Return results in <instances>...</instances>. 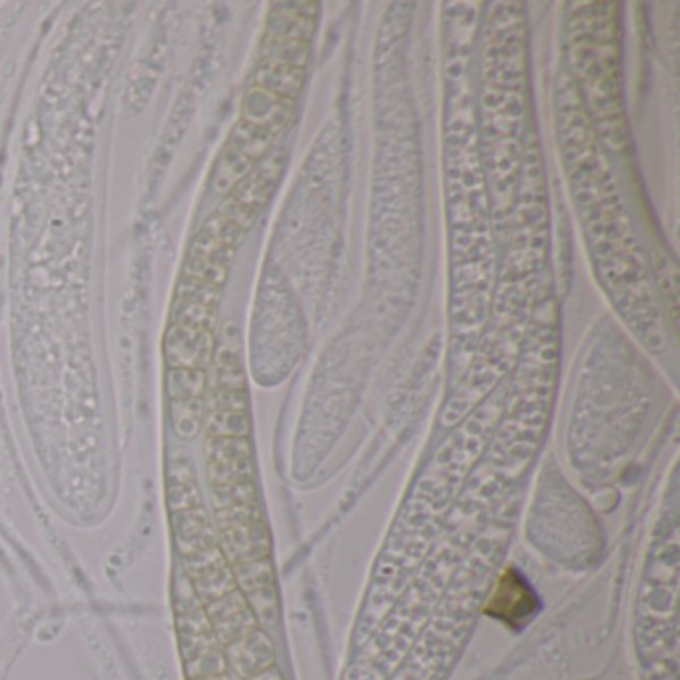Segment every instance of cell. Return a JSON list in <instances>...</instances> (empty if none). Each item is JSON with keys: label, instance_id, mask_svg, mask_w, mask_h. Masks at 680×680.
I'll list each match as a JSON object with an SVG mask.
<instances>
[{"label": "cell", "instance_id": "cell-17", "mask_svg": "<svg viewBox=\"0 0 680 680\" xmlns=\"http://www.w3.org/2000/svg\"><path fill=\"white\" fill-rule=\"evenodd\" d=\"M204 405L208 411H246V395L238 387H210Z\"/></svg>", "mask_w": 680, "mask_h": 680}, {"label": "cell", "instance_id": "cell-3", "mask_svg": "<svg viewBox=\"0 0 680 680\" xmlns=\"http://www.w3.org/2000/svg\"><path fill=\"white\" fill-rule=\"evenodd\" d=\"M218 547L232 565L258 561L266 555V531L256 525L222 529L218 533Z\"/></svg>", "mask_w": 680, "mask_h": 680}, {"label": "cell", "instance_id": "cell-10", "mask_svg": "<svg viewBox=\"0 0 680 680\" xmlns=\"http://www.w3.org/2000/svg\"><path fill=\"white\" fill-rule=\"evenodd\" d=\"M234 248H228L216 240H212L210 236H206L204 232H200L188 252V258L192 260H202V262H210L222 268H230L232 260H234Z\"/></svg>", "mask_w": 680, "mask_h": 680}, {"label": "cell", "instance_id": "cell-7", "mask_svg": "<svg viewBox=\"0 0 680 680\" xmlns=\"http://www.w3.org/2000/svg\"><path fill=\"white\" fill-rule=\"evenodd\" d=\"M204 423L208 437H246L250 431L246 411H208Z\"/></svg>", "mask_w": 680, "mask_h": 680}, {"label": "cell", "instance_id": "cell-19", "mask_svg": "<svg viewBox=\"0 0 680 680\" xmlns=\"http://www.w3.org/2000/svg\"><path fill=\"white\" fill-rule=\"evenodd\" d=\"M218 214L224 216L226 220H230L232 224H236L238 228H242V230L246 232V230L254 224L256 216H258V210L252 208V206H248V204H244V202H240L238 198L230 196V198H226V200L222 202Z\"/></svg>", "mask_w": 680, "mask_h": 680}, {"label": "cell", "instance_id": "cell-2", "mask_svg": "<svg viewBox=\"0 0 680 680\" xmlns=\"http://www.w3.org/2000/svg\"><path fill=\"white\" fill-rule=\"evenodd\" d=\"M214 351L216 340L208 330L170 326L164 338V359L168 367L206 371L214 361Z\"/></svg>", "mask_w": 680, "mask_h": 680}, {"label": "cell", "instance_id": "cell-15", "mask_svg": "<svg viewBox=\"0 0 680 680\" xmlns=\"http://www.w3.org/2000/svg\"><path fill=\"white\" fill-rule=\"evenodd\" d=\"M214 507L216 511L238 507V505H252L254 503V487L250 481L234 483V485H216L212 487Z\"/></svg>", "mask_w": 680, "mask_h": 680}, {"label": "cell", "instance_id": "cell-11", "mask_svg": "<svg viewBox=\"0 0 680 680\" xmlns=\"http://www.w3.org/2000/svg\"><path fill=\"white\" fill-rule=\"evenodd\" d=\"M236 579H234V573L232 569L224 567L212 575H206L202 579H196L194 581V589L202 601V605H208L228 593H232L236 589Z\"/></svg>", "mask_w": 680, "mask_h": 680}, {"label": "cell", "instance_id": "cell-8", "mask_svg": "<svg viewBox=\"0 0 680 680\" xmlns=\"http://www.w3.org/2000/svg\"><path fill=\"white\" fill-rule=\"evenodd\" d=\"M250 168H252V162L248 158L226 148L216 168V178H214L216 190L224 192V190L236 188L238 182H242L248 176Z\"/></svg>", "mask_w": 680, "mask_h": 680}, {"label": "cell", "instance_id": "cell-6", "mask_svg": "<svg viewBox=\"0 0 680 680\" xmlns=\"http://www.w3.org/2000/svg\"><path fill=\"white\" fill-rule=\"evenodd\" d=\"M170 326L212 332L214 326H216V310L202 306V304H194V302L176 298L174 304H172Z\"/></svg>", "mask_w": 680, "mask_h": 680}, {"label": "cell", "instance_id": "cell-9", "mask_svg": "<svg viewBox=\"0 0 680 680\" xmlns=\"http://www.w3.org/2000/svg\"><path fill=\"white\" fill-rule=\"evenodd\" d=\"M224 567H228V561H226V557H224V553H222V549L218 545H214V547H210L206 551H200V553H196L192 557H186L180 563V569L192 581L202 579L206 575H212V573H216V571H220Z\"/></svg>", "mask_w": 680, "mask_h": 680}, {"label": "cell", "instance_id": "cell-14", "mask_svg": "<svg viewBox=\"0 0 680 680\" xmlns=\"http://www.w3.org/2000/svg\"><path fill=\"white\" fill-rule=\"evenodd\" d=\"M170 527H172V537H188V535H196V533H204V531L214 529L204 507H194V509H188V511L172 513Z\"/></svg>", "mask_w": 680, "mask_h": 680}, {"label": "cell", "instance_id": "cell-18", "mask_svg": "<svg viewBox=\"0 0 680 680\" xmlns=\"http://www.w3.org/2000/svg\"><path fill=\"white\" fill-rule=\"evenodd\" d=\"M182 272H184V278H194V280H200V282H206V284H212V286H218V288H222V284L228 278V268H222V266H216V264H210V262H202V260H192V258H188L184 262Z\"/></svg>", "mask_w": 680, "mask_h": 680}, {"label": "cell", "instance_id": "cell-1", "mask_svg": "<svg viewBox=\"0 0 680 680\" xmlns=\"http://www.w3.org/2000/svg\"><path fill=\"white\" fill-rule=\"evenodd\" d=\"M206 455L212 487L250 481L252 465L246 437H208Z\"/></svg>", "mask_w": 680, "mask_h": 680}, {"label": "cell", "instance_id": "cell-5", "mask_svg": "<svg viewBox=\"0 0 680 680\" xmlns=\"http://www.w3.org/2000/svg\"><path fill=\"white\" fill-rule=\"evenodd\" d=\"M206 417L204 399H182L170 401V419L178 437L194 439L202 429Z\"/></svg>", "mask_w": 680, "mask_h": 680}, {"label": "cell", "instance_id": "cell-16", "mask_svg": "<svg viewBox=\"0 0 680 680\" xmlns=\"http://www.w3.org/2000/svg\"><path fill=\"white\" fill-rule=\"evenodd\" d=\"M202 232H204L206 236H210L212 240H216V242H220V244H224V246H228V248H234V250L238 248V244H240L242 238H244V230L238 228L236 224H232L230 220H226V218L220 216V214L210 216V218L204 222Z\"/></svg>", "mask_w": 680, "mask_h": 680}, {"label": "cell", "instance_id": "cell-13", "mask_svg": "<svg viewBox=\"0 0 680 680\" xmlns=\"http://www.w3.org/2000/svg\"><path fill=\"white\" fill-rule=\"evenodd\" d=\"M166 505H168L170 513H180V511H188V509H194V507H202L196 481L194 479L168 481Z\"/></svg>", "mask_w": 680, "mask_h": 680}, {"label": "cell", "instance_id": "cell-12", "mask_svg": "<svg viewBox=\"0 0 680 680\" xmlns=\"http://www.w3.org/2000/svg\"><path fill=\"white\" fill-rule=\"evenodd\" d=\"M176 298L188 300V302H194V304H202V306L216 310L218 304H220V298H222V288L182 276V280L176 288Z\"/></svg>", "mask_w": 680, "mask_h": 680}, {"label": "cell", "instance_id": "cell-4", "mask_svg": "<svg viewBox=\"0 0 680 680\" xmlns=\"http://www.w3.org/2000/svg\"><path fill=\"white\" fill-rule=\"evenodd\" d=\"M206 391H208V373L206 371L168 367V371H166V393H168L170 401L204 399Z\"/></svg>", "mask_w": 680, "mask_h": 680}]
</instances>
